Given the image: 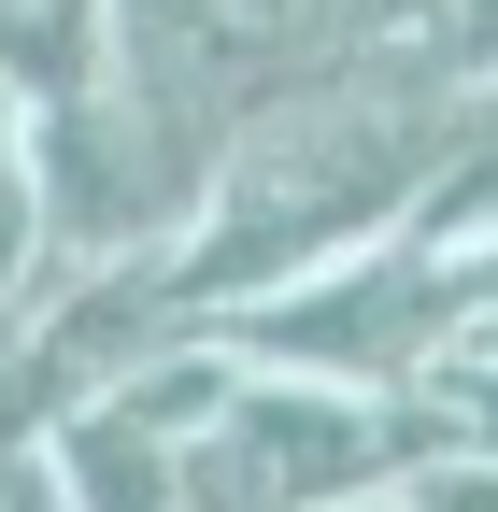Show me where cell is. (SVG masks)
<instances>
[{
  "label": "cell",
  "mask_w": 498,
  "mask_h": 512,
  "mask_svg": "<svg viewBox=\"0 0 498 512\" xmlns=\"http://www.w3.org/2000/svg\"><path fill=\"white\" fill-rule=\"evenodd\" d=\"M456 313H470V285H456V256L442 242H356V256H328V271H299V285H271L257 313H228V342L257 356V370H299V384H342V399H399V384L456 342Z\"/></svg>",
  "instance_id": "3"
},
{
  "label": "cell",
  "mask_w": 498,
  "mask_h": 512,
  "mask_svg": "<svg viewBox=\"0 0 498 512\" xmlns=\"http://www.w3.org/2000/svg\"><path fill=\"white\" fill-rule=\"evenodd\" d=\"M427 456L413 399H342V384L257 370L214 399L200 441H171V512H356Z\"/></svg>",
  "instance_id": "2"
},
{
  "label": "cell",
  "mask_w": 498,
  "mask_h": 512,
  "mask_svg": "<svg viewBox=\"0 0 498 512\" xmlns=\"http://www.w3.org/2000/svg\"><path fill=\"white\" fill-rule=\"evenodd\" d=\"M15 171L43 200V256L57 271H100V256H157L185 228V200H200V143L171 128V100H129V72H114L100 100H57L15 128Z\"/></svg>",
  "instance_id": "4"
},
{
  "label": "cell",
  "mask_w": 498,
  "mask_h": 512,
  "mask_svg": "<svg viewBox=\"0 0 498 512\" xmlns=\"http://www.w3.org/2000/svg\"><path fill=\"white\" fill-rule=\"evenodd\" d=\"M385 512H498V456H470V441H427V456L385 484Z\"/></svg>",
  "instance_id": "7"
},
{
  "label": "cell",
  "mask_w": 498,
  "mask_h": 512,
  "mask_svg": "<svg viewBox=\"0 0 498 512\" xmlns=\"http://www.w3.org/2000/svg\"><path fill=\"white\" fill-rule=\"evenodd\" d=\"M456 143V86H299L271 100L242 143H214L200 200H185V228L157 242V285H171V328H228V313H257L271 285L328 271V256L356 242H399L427 171H442Z\"/></svg>",
  "instance_id": "1"
},
{
  "label": "cell",
  "mask_w": 498,
  "mask_h": 512,
  "mask_svg": "<svg viewBox=\"0 0 498 512\" xmlns=\"http://www.w3.org/2000/svg\"><path fill=\"white\" fill-rule=\"evenodd\" d=\"M0 157H15V100H0Z\"/></svg>",
  "instance_id": "9"
},
{
  "label": "cell",
  "mask_w": 498,
  "mask_h": 512,
  "mask_svg": "<svg viewBox=\"0 0 498 512\" xmlns=\"http://www.w3.org/2000/svg\"><path fill=\"white\" fill-rule=\"evenodd\" d=\"M43 285H57V256H43V200H29V171L0 157V328H15Z\"/></svg>",
  "instance_id": "8"
},
{
  "label": "cell",
  "mask_w": 498,
  "mask_h": 512,
  "mask_svg": "<svg viewBox=\"0 0 498 512\" xmlns=\"http://www.w3.org/2000/svg\"><path fill=\"white\" fill-rule=\"evenodd\" d=\"M29 456L57 484V512H171V441L129 427L114 399H72L57 427H29Z\"/></svg>",
  "instance_id": "6"
},
{
  "label": "cell",
  "mask_w": 498,
  "mask_h": 512,
  "mask_svg": "<svg viewBox=\"0 0 498 512\" xmlns=\"http://www.w3.org/2000/svg\"><path fill=\"white\" fill-rule=\"evenodd\" d=\"M129 72V0H0V100L57 114V100H100Z\"/></svg>",
  "instance_id": "5"
}]
</instances>
